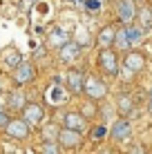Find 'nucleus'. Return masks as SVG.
Instances as JSON below:
<instances>
[{"mask_svg":"<svg viewBox=\"0 0 152 154\" xmlns=\"http://www.w3.org/2000/svg\"><path fill=\"white\" fill-rule=\"evenodd\" d=\"M98 67L101 72L110 78H116L119 72H121V58H119V51L114 47H105V49L98 51Z\"/></svg>","mask_w":152,"mask_h":154,"instance_id":"obj_1","label":"nucleus"},{"mask_svg":"<svg viewBox=\"0 0 152 154\" xmlns=\"http://www.w3.org/2000/svg\"><path fill=\"white\" fill-rule=\"evenodd\" d=\"M137 14H139L137 0H116V16H119V20H121L123 27H130V25H134V20H137Z\"/></svg>","mask_w":152,"mask_h":154,"instance_id":"obj_2","label":"nucleus"},{"mask_svg":"<svg viewBox=\"0 0 152 154\" xmlns=\"http://www.w3.org/2000/svg\"><path fill=\"white\" fill-rule=\"evenodd\" d=\"M5 134H7L9 139H14V141H27L29 136H31V125L25 123L23 116H16V119H11L7 123Z\"/></svg>","mask_w":152,"mask_h":154,"instance_id":"obj_3","label":"nucleus"},{"mask_svg":"<svg viewBox=\"0 0 152 154\" xmlns=\"http://www.w3.org/2000/svg\"><path fill=\"white\" fill-rule=\"evenodd\" d=\"M83 94H85L90 100H101L107 96V85L103 78L98 76H87L85 78V87H83Z\"/></svg>","mask_w":152,"mask_h":154,"instance_id":"obj_4","label":"nucleus"},{"mask_svg":"<svg viewBox=\"0 0 152 154\" xmlns=\"http://www.w3.org/2000/svg\"><path fill=\"white\" fill-rule=\"evenodd\" d=\"M85 74H83V69H78V67H70L65 74V87H67V94H83V87H85Z\"/></svg>","mask_w":152,"mask_h":154,"instance_id":"obj_5","label":"nucleus"},{"mask_svg":"<svg viewBox=\"0 0 152 154\" xmlns=\"http://www.w3.org/2000/svg\"><path fill=\"white\" fill-rule=\"evenodd\" d=\"M11 78H14L16 85H29V83H34V78H36L34 65H31L29 60H23V63H20V65L11 72Z\"/></svg>","mask_w":152,"mask_h":154,"instance_id":"obj_6","label":"nucleus"},{"mask_svg":"<svg viewBox=\"0 0 152 154\" xmlns=\"http://www.w3.org/2000/svg\"><path fill=\"white\" fill-rule=\"evenodd\" d=\"M81 143H83V134H81V132L67 130V127H63V130L58 132L60 150H76V147H81Z\"/></svg>","mask_w":152,"mask_h":154,"instance_id":"obj_7","label":"nucleus"},{"mask_svg":"<svg viewBox=\"0 0 152 154\" xmlns=\"http://www.w3.org/2000/svg\"><path fill=\"white\" fill-rule=\"evenodd\" d=\"M81 42H76V40H70V42H65V45L58 49V58H60V63L63 65H72V63H76L78 58H81Z\"/></svg>","mask_w":152,"mask_h":154,"instance_id":"obj_8","label":"nucleus"},{"mask_svg":"<svg viewBox=\"0 0 152 154\" xmlns=\"http://www.w3.org/2000/svg\"><path fill=\"white\" fill-rule=\"evenodd\" d=\"M121 65L125 67V72L128 74H139L141 69L145 67V56L141 54V51H125V58L121 60Z\"/></svg>","mask_w":152,"mask_h":154,"instance_id":"obj_9","label":"nucleus"},{"mask_svg":"<svg viewBox=\"0 0 152 154\" xmlns=\"http://www.w3.org/2000/svg\"><path fill=\"white\" fill-rule=\"evenodd\" d=\"M130 134H132V123H130L128 119L114 121L112 127H110V132H107V136H112L114 141H125V139H130Z\"/></svg>","mask_w":152,"mask_h":154,"instance_id":"obj_10","label":"nucleus"},{"mask_svg":"<svg viewBox=\"0 0 152 154\" xmlns=\"http://www.w3.org/2000/svg\"><path fill=\"white\" fill-rule=\"evenodd\" d=\"M43 119H45L43 105H38V103H27V105L23 107V121H25V123L38 125V123H43Z\"/></svg>","mask_w":152,"mask_h":154,"instance_id":"obj_11","label":"nucleus"},{"mask_svg":"<svg viewBox=\"0 0 152 154\" xmlns=\"http://www.w3.org/2000/svg\"><path fill=\"white\" fill-rule=\"evenodd\" d=\"M63 123H65L67 130H74V132H85L87 127V121L85 116H83L81 112H65V116H63Z\"/></svg>","mask_w":152,"mask_h":154,"instance_id":"obj_12","label":"nucleus"},{"mask_svg":"<svg viewBox=\"0 0 152 154\" xmlns=\"http://www.w3.org/2000/svg\"><path fill=\"white\" fill-rule=\"evenodd\" d=\"M65 42H70V34H67L63 27H54L49 34H47V47H51V49L58 51Z\"/></svg>","mask_w":152,"mask_h":154,"instance_id":"obj_13","label":"nucleus"},{"mask_svg":"<svg viewBox=\"0 0 152 154\" xmlns=\"http://www.w3.org/2000/svg\"><path fill=\"white\" fill-rule=\"evenodd\" d=\"M0 60H2V65L7 67V69H16V67L23 63V54H20L16 47H7V49L2 51V56H0Z\"/></svg>","mask_w":152,"mask_h":154,"instance_id":"obj_14","label":"nucleus"},{"mask_svg":"<svg viewBox=\"0 0 152 154\" xmlns=\"http://www.w3.org/2000/svg\"><path fill=\"white\" fill-rule=\"evenodd\" d=\"M116 109H119V114H121V119H128L130 114H132V109H134V100L130 94H125L121 92L116 96Z\"/></svg>","mask_w":152,"mask_h":154,"instance_id":"obj_15","label":"nucleus"},{"mask_svg":"<svg viewBox=\"0 0 152 154\" xmlns=\"http://www.w3.org/2000/svg\"><path fill=\"white\" fill-rule=\"evenodd\" d=\"M67 98L70 96H67V92L60 87V83H54L49 89H47V100H49L51 105H60V103H65Z\"/></svg>","mask_w":152,"mask_h":154,"instance_id":"obj_16","label":"nucleus"},{"mask_svg":"<svg viewBox=\"0 0 152 154\" xmlns=\"http://www.w3.org/2000/svg\"><path fill=\"white\" fill-rule=\"evenodd\" d=\"M114 34H116V29L112 27V25H105V27H101L96 36V42L101 45V49H105V47H112L114 45Z\"/></svg>","mask_w":152,"mask_h":154,"instance_id":"obj_17","label":"nucleus"},{"mask_svg":"<svg viewBox=\"0 0 152 154\" xmlns=\"http://www.w3.org/2000/svg\"><path fill=\"white\" fill-rule=\"evenodd\" d=\"M114 49L116 51H130V40H128V29L119 27L114 34Z\"/></svg>","mask_w":152,"mask_h":154,"instance_id":"obj_18","label":"nucleus"},{"mask_svg":"<svg viewBox=\"0 0 152 154\" xmlns=\"http://www.w3.org/2000/svg\"><path fill=\"white\" fill-rule=\"evenodd\" d=\"M7 105H9V109H20V112H23V107L27 105L25 92H11L9 98H7Z\"/></svg>","mask_w":152,"mask_h":154,"instance_id":"obj_19","label":"nucleus"},{"mask_svg":"<svg viewBox=\"0 0 152 154\" xmlns=\"http://www.w3.org/2000/svg\"><path fill=\"white\" fill-rule=\"evenodd\" d=\"M137 18H139V25H141V29H143V31L152 27V9L150 7H139Z\"/></svg>","mask_w":152,"mask_h":154,"instance_id":"obj_20","label":"nucleus"},{"mask_svg":"<svg viewBox=\"0 0 152 154\" xmlns=\"http://www.w3.org/2000/svg\"><path fill=\"white\" fill-rule=\"evenodd\" d=\"M128 29V40H130V47L132 45H139L141 38H143V29L137 27V25H130V27H125Z\"/></svg>","mask_w":152,"mask_h":154,"instance_id":"obj_21","label":"nucleus"},{"mask_svg":"<svg viewBox=\"0 0 152 154\" xmlns=\"http://www.w3.org/2000/svg\"><path fill=\"white\" fill-rule=\"evenodd\" d=\"M40 154H60V145L56 141H43L40 143Z\"/></svg>","mask_w":152,"mask_h":154,"instance_id":"obj_22","label":"nucleus"},{"mask_svg":"<svg viewBox=\"0 0 152 154\" xmlns=\"http://www.w3.org/2000/svg\"><path fill=\"white\" fill-rule=\"evenodd\" d=\"M58 127H56V125H45L43 127V136H45V141H56V143H58Z\"/></svg>","mask_w":152,"mask_h":154,"instance_id":"obj_23","label":"nucleus"},{"mask_svg":"<svg viewBox=\"0 0 152 154\" xmlns=\"http://www.w3.org/2000/svg\"><path fill=\"white\" fill-rule=\"evenodd\" d=\"M107 127L105 125H96V127H94V130H92V134H90V139L92 141H103V139H105V136H107Z\"/></svg>","mask_w":152,"mask_h":154,"instance_id":"obj_24","label":"nucleus"},{"mask_svg":"<svg viewBox=\"0 0 152 154\" xmlns=\"http://www.w3.org/2000/svg\"><path fill=\"white\" fill-rule=\"evenodd\" d=\"M83 7H85L87 14H98V11H101V0H85Z\"/></svg>","mask_w":152,"mask_h":154,"instance_id":"obj_25","label":"nucleus"},{"mask_svg":"<svg viewBox=\"0 0 152 154\" xmlns=\"http://www.w3.org/2000/svg\"><path fill=\"white\" fill-rule=\"evenodd\" d=\"M9 121H11V116L7 114V109H2V107H0V130H5Z\"/></svg>","mask_w":152,"mask_h":154,"instance_id":"obj_26","label":"nucleus"},{"mask_svg":"<svg viewBox=\"0 0 152 154\" xmlns=\"http://www.w3.org/2000/svg\"><path fill=\"white\" fill-rule=\"evenodd\" d=\"M130 154H145L143 152V145H134L132 150H130Z\"/></svg>","mask_w":152,"mask_h":154,"instance_id":"obj_27","label":"nucleus"},{"mask_svg":"<svg viewBox=\"0 0 152 154\" xmlns=\"http://www.w3.org/2000/svg\"><path fill=\"white\" fill-rule=\"evenodd\" d=\"M94 112H96V109H92L90 105H87V107H83V112H81V114H83V116H92Z\"/></svg>","mask_w":152,"mask_h":154,"instance_id":"obj_28","label":"nucleus"},{"mask_svg":"<svg viewBox=\"0 0 152 154\" xmlns=\"http://www.w3.org/2000/svg\"><path fill=\"white\" fill-rule=\"evenodd\" d=\"M148 112L152 114V87H150V92H148Z\"/></svg>","mask_w":152,"mask_h":154,"instance_id":"obj_29","label":"nucleus"},{"mask_svg":"<svg viewBox=\"0 0 152 154\" xmlns=\"http://www.w3.org/2000/svg\"><path fill=\"white\" fill-rule=\"evenodd\" d=\"M34 56H45V49H43V47H40V49H38V47H36V51H34Z\"/></svg>","mask_w":152,"mask_h":154,"instance_id":"obj_30","label":"nucleus"},{"mask_svg":"<svg viewBox=\"0 0 152 154\" xmlns=\"http://www.w3.org/2000/svg\"><path fill=\"white\" fill-rule=\"evenodd\" d=\"M98 154H112V150H101Z\"/></svg>","mask_w":152,"mask_h":154,"instance_id":"obj_31","label":"nucleus"},{"mask_svg":"<svg viewBox=\"0 0 152 154\" xmlns=\"http://www.w3.org/2000/svg\"><path fill=\"white\" fill-rule=\"evenodd\" d=\"M72 2H76V5H83V2H85V0H72Z\"/></svg>","mask_w":152,"mask_h":154,"instance_id":"obj_32","label":"nucleus"}]
</instances>
